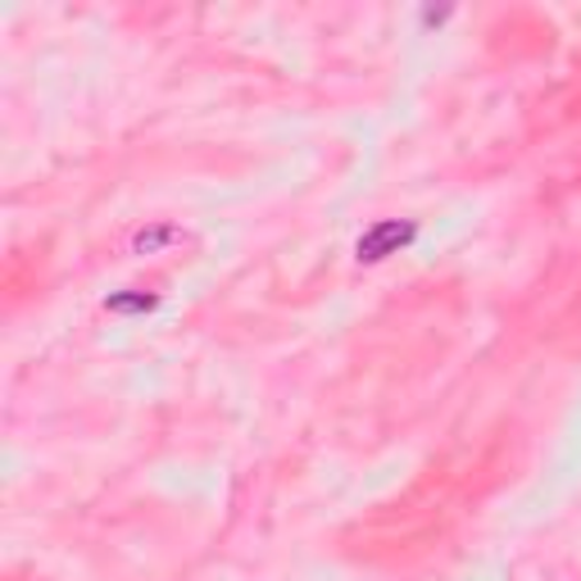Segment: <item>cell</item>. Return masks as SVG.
<instances>
[{"label": "cell", "mask_w": 581, "mask_h": 581, "mask_svg": "<svg viewBox=\"0 0 581 581\" xmlns=\"http://www.w3.org/2000/svg\"><path fill=\"white\" fill-rule=\"evenodd\" d=\"M105 309H109V314H119V319H146V314L160 309V295H154V291H114L105 300Z\"/></svg>", "instance_id": "3"}, {"label": "cell", "mask_w": 581, "mask_h": 581, "mask_svg": "<svg viewBox=\"0 0 581 581\" xmlns=\"http://www.w3.org/2000/svg\"><path fill=\"white\" fill-rule=\"evenodd\" d=\"M450 10H422V23H445Z\"/></svg>", "instance_id": "4"}, {"label": "cell", "mask_w": 581, "mask_h": 581, "mask_svg": "<svg viewBox=\"0 0 581 581\" xmlns=\"http://www.w3.org/2000/svg\"><path fill=\"white\" fill-rule=\"evenodd\" d=\"M177 241H182V227H173V223H150V227L132 232V255H160V250H169Z\"/></svg>", "instance_id": "2"}, {"label": "cell", "mask_w": 581, "mask_h": 581, "mask_svg": "<svg viewBox=\"0 0 581 581\" xmlns=\"http://www.w3.org/2000/svg\"><path fill=\"white\" fill-rule=\"evenodd\" d=\"M413 237H418V223H409V218H381V223H373L364 237L355 241V259L359 263H381V259L400 255L405 246H413Z\"/></svg>", "instance_id": "1"}]
</instances>
